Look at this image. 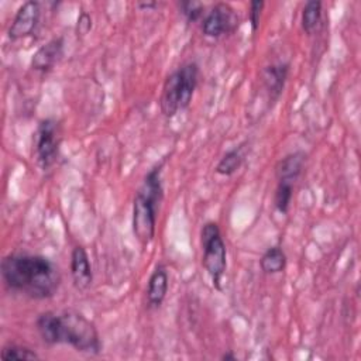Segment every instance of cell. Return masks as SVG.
Segmentation results:
<instances>
[{"label":"cell","mask_w":361,"mask_h":361,"mask_svg":"<svg viewBox=\"0 0 361 361\" xmlns=\"http://www.w3.org/2000/svg\"><path fill=\"white\" fill-rule=\"evenodd\" d=\"M4 283L32 299L52 298L61 285L58 267L42 255L10 254L1 261Z\"/></svg>","instance_id":"6da1fadb"},{"label":"cell","mask_w":361,"mask_h":361,"mask_svg":"<svg viewBox=\"0 0 361 361\" xmlns=\"http://www.w3.org/2000/svg\"><path fill=\"white\" fill-rule=\"evenodd\" d=\"M35 324L47 344H69L76 351L86 354H99L102 350L94 324L76 310L44 312L38 316Z\"/></svg>","instance_id":"7a4b0ae2"},{"label":"cell","mask_w":361,"mask_h":361,"mask_svg":"<svg viewBox=\"0 0 361 361\" xmlns=\"http://www.w3.org/2000/svg\"><path fill=\"white\" fill-rule=\"evenodd\" d=\"M161 171L162 164L145 175L133 202V231L142 245H148L155 237L157 209L162 199Z\"/></svg>","instance_id":"3957f363"},{"label":"cell","mask_w":361,"mask_h":361,"mask_svg":"<svg viewBox=\"0 0 361 361\" xmlns=\"http://www.w3.org/2000/svg\"><path fill=\"white\" fill-rule=\"evenodd\" d=\"M197 65L189 62L166 78L159 100L161 111L165 117H173L179 110H185L190 104L197 85Z\"/></svg>","instance_id":"277c9868"},{"label":"cell","mask_w":361,"mask_h":361,"mask_svg":"<svg viewBox=\"0 0 361 361\" xmlns=\"http://www.w3.org/2000/svg\"><path fill=\"white\" fill-rule=\"evenodd\" d=\"M200 244L203 267L210 275L213 285L221 289L220 282L227 267V250L217 223L209 221L202 227Z\"/></svg>","instance_id":"5b68a950"},{"label":"cell","mask_w":361,"mask_h":361,"mask_svg":"<svg viewBox=\"0 0 361 361\" xmlns=\"http://www.w3.org/2000/svg\"><path fill=\"white\" fill-rule=\"evenodd\" d=\"M59 144L61 135L58 123L52 118L42 120L34 134V147L37 161L44 171L49 169L58 159Z\"/></svg>","instance_id":"8992f818"},{"label":"cell","mask_w":361,"mask_h":361,"mask_svg":"<svg viewBox=\"0 0 361 361\" xmlns=\"http://www.w3.org/2000/svg\"><path fill=\"white\" fill-rule=\"evenodd\" d=\"M238 24V17L230 4H216L204 17L202 23V31L204 35L219 38L223 34L231 32Z\"/></svg>","instance_id":"52a82bcc"},{"label":"cell","mask_w":361,"mask_h":361,"mask_svg":"<svg viewBox=\"0 0 361 361\" xmlns=\"http://www.w3.org/2000/svg\"><path fill=\"white\" fill-rule=\"evenodd\" d=\"M39 21V3L30 0L25 1L17 11L10 28L8 38L20 39L32 35Z\"/></svg>","instance_id":"ba28073f"},{"label":"cell","mask_w":361,"mask_h":361,"mask_svg":"<svg viewBox=\"0 0 361 361\" xmlns=\"http://www.w3.org/2000/svg\"><path fill=\"white\" fill-rule=\"evenodd\" d=\"M71 275L73 285L79 290H86L92 285L93 272L86 250L80 245H76L71 254Z\"/></svg>","instance_id":"9c48e42d"},{"label":"cell","mask_w":361,"mask_h":361,"mask_svg":"<svg viewBox=\"0 0 361 361\" xmlns=\"http://www.w3.org/2000/svg\"><path fill=\"white\" fill-rule=\"evenodd\" d=\"M63 54V39L54 38L45 45H42L32 56L31 66L35 71L48 72L54 68V65L59 61Z\"/></svg>","instance_id":"30bf717a"},{"label":"cell","mask_w":361,"mask_h":361,"mask_svg":"<svg viewBox=\"0 0 361 361\" xmlns=\"http://www.w3.org/2000/svg\"><path fill=\"white\" fill-rule=\"evenodd\" d=\"M288 72H289L288 63H272L262 71V82L269 96V100L272 102L278 100V97L283 92Z\"/></svg>","instance_id":"8fae6325"},{"label":"cell","mask_w":361,"mask_h":361,"mask_svg":"<svg viewBox=\"0 0 361 361\" xmlns=\"http://www.w3.org/2000/svg\"><path fill=\"white\" fill-rule=\"evenodd\" d=\"M169 285V278L166 268L164 265H157L148 279L147 288V302L149 307H159L166 296Z\"/></svg>","instance_id":"7c38bea8"},{"label":"cell","mask_w":361,"mask_h":361,"mask_svg":"<svg viewBox=\"0 0 361 361\" xmlns=\"http://www.w3.org/2000/svg\"><path fill=\"white\" fill-rule=\"evenodd\" d=\"M305 161H306V155L302 151L292 152V154L283 157L282 159L278 161V164L275 166L276 179L295 183L303 171Z\"/></svg>","instance_id":"4fadbf2b"},{"label":"cell","mask_w":361,"mask_h":361,"mask_svg":"<svg viewBox=\"0 0 361 361\" xmlns=\"http://www.w3.org/2000/svg\"><path fill=\"white\" fill-rule=\"evenodd\" d=\"M259 267L265 274L282 272L286 267V255L283 250L278 245L268 248L259 259Z\"/></svg>","instance_id":"5bb4252c"},{"label":"cell","mask_w":361,"mask_h":361,"mask_svg":"<svg viewBox=\"0 0 361 361\" xmlns=\"http://www.w3.org/2000/svg\"><path fill=\"white\" fill-rule=\"evenodd\" d=\"M243 161H244V144H240L238 147H234L233 149L227 151L221 157V159L216 166V172L219 175L230 176L241 166Z\"/></svg>","instance_id":"9a60e30c"},{"label":"cell","mask_w":361,"mask_h":361,"mask_svg":"<svg viewBox=\"0 0 361 361\" xmlns=\"http://www.w3.org/2000/svg\"><path fill=\"white\" fill-rule=\"evenodd\" d=\"M322 16V1L319 0H310L305 4L302 11V28L303 31L310 35L314 32L320 23Z\"/></svg>","instance_id":"2e32d148"},{"label":"cell","mask_w":361,"mask_h":361,"mask_svg":"<svg viewBox=\"0 0 361 361\" xmlns=\"http://www.w3.org/2000/svg\"><path fill=\"white\" fill-rule=\"evenodd\" d=\"M293 196V183L292 182H285V180H278V186L275 190V197H274V204L275 209L286 214L290 206V200Z\"/></svg>","instance_id":"e0dca14e"},{"label":"cell","mask_w":361,"mask_h":361,"mask_svg":"<svg viewBox=\"0 0 361 361\" xmlns=\"http://www.w3.org/2000/svg\"><path fill=\"white\" fill-rule=\"evenodd\" d=\"M1 360L4 361H13V360H38L39 355L25 347V345H18V344H7L3 347L1 354H0Z\"/></svg>","instance_id":"ac0fdd59"},{"label":"cell","mask_w":361,"mask_h":361,"mask_svg":"<svg viewBox=\"0 0 361 361\" xmlns=\"http://www.w3.org/2000/svg\"><path fill=\"white\" fill-rule=\"evenodd\" d=\"M179 7H180L182 14L185 16V18H186L189 23H195V21H197V20L202 17L203 10H204L203 3H200V1H195V0L180 1Z\"/></svg>","instance_id":"d6986e66"},{"label":"cell","mask_w":361,"mask_h":361,"mask_svg":"<svg viewBox=\"0 0 361 361\" xmlns=\"http://www.w3.org/2000/svg\"><path fill=\"white\" fill-rule=\"evenodd\" d=\"M262 8H264V1L262 0H252L250 3V17L248 18H250L252 32H255L258 25H259V18H261Z\"/></svg>","instance_id":"ffe728a7"},{"label":"cell","mask_w":361,"mask_h":361,"mask_svg":"<svg viewBox=\"0 0 361 361\" xmlns=\"http://www.w3.org/2000/svg\"><path fill=\"white\" fill-rule=\"evenodd\" d=\"M90 28H92V18H90V16L87 13H82L79 16V18H78V27H76L78 32L79 34H86Z\"/></svg>","instance_id":"44dd1931"},{"label":"cell","mask_w":361,"mask_h":361,"mask_svg":"<svg viewBox=\"0 0 361 361\" xmlns=\"http://www.w3.org/2000/svg\"><path fill=\"white\" fill-rule=\"evenodd\" d=\"M155 6H157V3H138V7H141V8H152Z\"/></svg>","instance_id":"7402d4cb"},{"label":"cell","mask_w":361,"mask_h":361,"mask_svg":"<svg viewBox=\"0 0 361 361\" xmlns=\"http://www.w3.org/2000/svg\"><path fill=\"white\" fill-rule=\"evenodd\" d=\"M221 360H231V361H234V360H237V357L234 355V354H231V353H227V354H223L221 355Z\"/></svg>","instance_id":"603a6c76"}]
</instances>
